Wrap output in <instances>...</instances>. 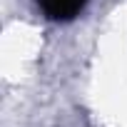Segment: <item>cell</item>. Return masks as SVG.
Here are the masks:
<instances>
[{
	"label": "cell",
	"instance_id": "cell-1",
	"mask_svg": "<svg viewBox=\"0 0 127 127\" xmlns=\"http://www.w3.org/2000/svg\"><path fill=\"white\" fill-rule=\"evenodd\" d=\"M87 0H42V10L52 20H72Z\"/></svg>",
	"mask_w": 127,
	"mask_h": 127
}]
</instances>
